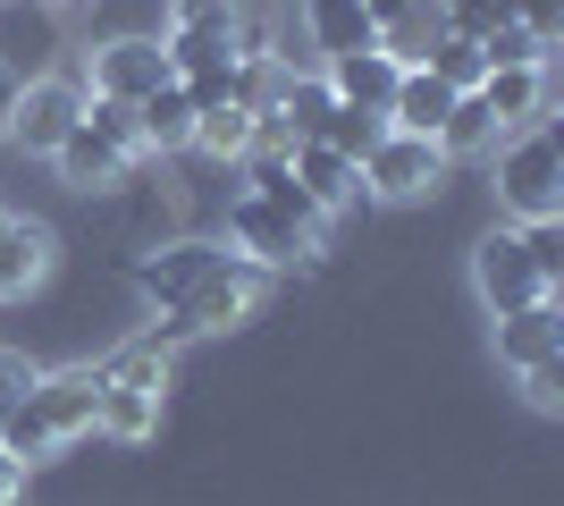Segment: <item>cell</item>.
<instances>
[{"label": "cell", "instance_id": "4fadbf2b", "mask_svg": "<svg viewBox=\"0 0 564 506\" xmlns=\"http://www.w3.org/2000/svg\"><path fill=\"white\" fill-rule=\"evenodd\" d=\"M321 76H329V94L337 101H354V110H379V119H388V94H397V60H388V51H346V60H321Z\"/></svg>", "mask_w": 564, "mask_h": 506}, {"label": "cell", "instance_id": "d4e9b609", "mask_svg": "<svg viewBox=\"0 0 564 506\" xmlns=\"http://www.w3.org/2000/svg\"><path fill=\"white\" fill-rule=\"evenodd\" d=\"M379 136H388V119H379V110H354V101H337V110H329V127H321L312 144H329L337 161H354V169H362V152H371Z\"/></svg>", "mask_w": 564, "mask_h": 506}, {"label": "cell", "instance_id": "3957f363", "mask_svg": "<svg viewBox=\"0 0 564 506\" xmlns=\"http://www.w3.org/2000/svg\"><path fill=\"white\" fill-rule=\"evenodd\" d=\"M76 119H85V76H25V85L0 94V144L34 152V161H51L68 144Z\"/></svg>", "mask_w": 564, "mask_h": 506}, {"label": "cell", "instance_id": "d590c367", "mask_svg": "<svg viewBox=\"0 0 564 506\" xmlns=\"http://www.w3.org/2000/svg\"><path fill=\"white\" fill-rule=\"evenodd\" d=\"M438 9H455V0H438Z\"/></svg>", "mask_w": 564, "mask_h": 506}, {"label": "cell", "instance_id": "7a4b0ae2", "mask_svg": "<svg viewBox=\"0 0 564 506\" xmlns=\"http://www.w3.org/2000/svg\"><path fill=\"white\" fill-rule=\"evenodd\" d=\"M556 228H489L471 245V288L489 313H522V304H547L556 295Z\"/></svg>", "mask_w": 564, "mask_h": 506}, {"label": "cell", "instance_id": "e575fe53", "mask_svg": "<svg viewBox=\"0 0 564 506\" xmlns=\"http://www.w3.org/2000/svg\"><path fill=\"white\" fill-rule=\"evenodd\" d=\"M0 94H9V76H0Z\"/></svg>", "mask_w": 564, "mask_h": 506}, {"label": "cell", "instance_id": "ac0fdd59", "mask_svg": "<svg viewBox=\"0 0 564 506\" xmlns=\"http://www.w3.org/2000/svg\"><path fill=\"white\" fill-rule=\"evenodd\" d=\"M253 136H261V119L245 110V101H212V110L194 119L186 152H203V161H219V169H245V161H253Z\"/></svg>", "mask_w": 564, "mask_h": 506}, {"label": "cell", "instance_id": "7402d4cb", "mask_svg": "<svg viewBox=\"0 0 564 506\" xmlns=\"http://www.w3.org/2000/svg\"><path fill=\"white\" fill-rule=\"evenodd\" d=\"M329 110H337L329 76L295 68V76H286V94H279V110H270V127H286V144H312V136L329 127Z\"/></svg>", "mask_w": 564, "mask_h": 506}, {"label": "cell", "instance_id": "4316f807", "mask_svg": "<svg viewBox=\"0 0 564 506\" xmlns=\"http://www.w3.org/2000/svg\"><path fill=\"white\" fill-rule=\"evenodd\" d=\"M430 76H447L455 94H480V76H489V60H480V43H464V34H447V43L430 51Z\"/></svg>", "mask_w": 564, "mask_h": 506}, {"label": "cell", "instance_id": "30bf717a", "mask_svg": "<svg viewBox=\"0 0 564 506\" xmlns=\"http://www.w3.org/2000/svg\"><path fill=\"white\" fill-rule=\"evenodd\" d=\"M286 177H295V186H304V203L321 219H337L354 203V194H362V169L354 161H337L329 144H286Z\"/></svg>", "mask_w": 564, "mask_h": 506}, {"label": "cell", "instance_id": "ffe728a7", "mask_svg": "<svg viewBox=\"0 0 564 506\" xmlns=\"http://www.w3.org/2000/svg\"><path fill=\"white\" fill-rule=\"evenodd\" d=\"M194 119H203V110H194V94L177 85V76H169L161 94H143V101H135L143 152H186V144H194Z\"/></svg>", "mask_w": 564, "mask_h": 506}, {"label": "cell", "instance_id": "6da1fadb", "mask_svg": "<svg viewBox=\"0 0 564 506\" xmlns=\"http://www.w3.org/2000/svg\"><path fill=\"white\" fill-rule=\"evenodd\" d=\"M489 186H497V212L514 228H556L564 212V136L556 127H514L506 144L489 152Z\"/></svg>", "mask_w": 564, "mask_h": 506}, {"label": "cell", "instance_id": "5b68a950", "mask_svg": "<svg viewBox=\"0 0 564 506\" xmlns=\"http://www.w3.org/2000/svg\"><path fill=\"white\" fill-rule=\"evenodd\" d=\"M321 237H329V228H312V219L279 212V203H261V194H245V186L228 194V245L245 254V262H261V270L312 262V254H321Z\"/></svg>", "mask_w": 564, "mask_h": 506}, {"label": "cell", "instance_id": "1f68e13d", "mask_svg": "<svg viewBox=\"0 0 564 506\" xmlns=\"http://www.w3.org/2000/svg\"><path fill=\"white\" fill-rule=\"evenodd\" d=\"M0 506H25V464L0 448Z\"/></svg>", "mask_w": 564, "mask_h": 506}, {"label": "cell", "instance_id": "277c9868", "mask_svg": "<svg viewBox=\"0 0 564 506\" xmlns=\"http://www.w3.org/2000/svg\"><path fill=\"white\" fill-rule=\"evenodd\" d=\"M261 295H270V270L261 262H245V254H219L212 270H203V279H194L186 288V304H177V313H169V330L177 337H219V330H245V321L261 313Z\"/></svg>", "mask_w": 564, "mask_h": 506}, {"label": "cell", "instance_id": "2e32d148", "mask_svg": "<svg viewBox=\"0 0 564 506\" xmlns=\"http://www.w3.org/2000/svg\"><path fill=\"white\" fill-rule=\"evenodd\" d=\"M169 25H177V34H212V43H228V51H261L253 0H169Z\"/></svg>", "mask_w": 564, "mask_h": 506}, {"label": "cell", "instance_id": "f1b7e54d", "mask_svg": "<svg viewBox=\"0 0 564 506\" xmlns=\"http://www.w3.org/2000/svg\"><path fill=\"white\" fill-rule=\"evenodd\" d=\"M514 25L531 34V43H556L564 34V0H514Z\"/></svg>", "mask_w": 564, "mask_h": 506}, {"label": "cell", "instance_id": "ba28073f", "mask_svg": "<svg viewBox=\"0 0 564 506\" xmlns=\"http://www.w3.org/2000/svg\"><path fill=\"white\" fill-rule=\"evenodd\" d=\"M169 85V51L152 43V34H110V43L94 51V94L101 101H143Z\"/></svg>", "mask_w": 564, "mask_h": 506}, {"label": "cell", "instance_id": "836d02e7", "mask_svg": "<svg viewBox=\"0 0 564 506\" xmlns=\"http://www.w3.org/2000/svg\"><path fill=\"white\" fill-rule=\"evenodd\" d=\"M43 9H76V0H43Z\"/></svg>", "mask_w": 564, "mask_h": 506}, {"label": "cell", "instance_id": "d6a6232c", "mask_svg": "<svg viewBox=\"0 0 564 506\" xmlns=\"http://www.w3.org/2000/svg\"><path fill=\"white\" fill-rule=\"evenodd\" d=\"M362 9H371V25H388L397 9H413V0H362Z\"/></svg>", "mask_w": 564, "mask_h": 506}, {"label": "cell", "instance_id": "5bb4252c", "mask_svg": "<svg viewBox=\"0 0 564 506\" xmlns=\"http://www.w3.org/2000/svg\"><path fill=\"white\" fill-rule=\"evenodd\" d=\"M480 101H489L497 136L540 127L547 119V68H489V76H480Z\"/></svg>", "mask_w": 564, "mask_h": 506}, {"label": "cell", "instance_id": "8fae6325", "mask_svg": "<svg viewBox=\"0 0 564 506\" xmlns=\"http://www.w3.org/2000/svg\"><path fill=\"white\" fill-rule=\"evenodd\" d=\"M564 355V313H556V295L547 304H522V313H497V363L506 372H531V363Z\"/></svg>", "mask_w": 564, "mask_h": 506}, {"label": "cell", "instance_id": "484cf974", "mask_svg": "<svg viewBox=\"0 0 564 506\" xmlns=\"http://www.w3.org/2000/svg\"><path fill=\"white\" fill-rule=\"evenodd\" d=\"M480 60H489V68H547V43H531V34L506 18V25H489V34H480Z\"/></svg>", "mask_w": 564, "mask_h": 506}, {"label": "cell", "instance_id": "9c48e42d", "mask_svg": "<svg viewBox=\"0 0 564 506\" xmlns=\"http://www.w3.org/2000/svg\"><path fill=\"white\" fill-rule=\"evenodd\" d=\"M51 262H59V237H51L43 219H18V212H0V304L34 295V288L51 279Z\"/></svg>", "mask_w": 564, "mask_h": 506}, {"label": "cell", "instance_id": "83f0119b", "mask_svg": "<svg viewBox=\"0 0 564 506\" xmlns=\"http://www.w3.org/2000/svg\"><path fill=\"white\" fill-rule=\"evenodd\" d=\"M522 406L531 413H564V355H547V363L522 372Z\"/></svg>", "mask_w": 564, "mask_h": 506}, {"label": "cell", "instance_id": "44dd1931", "mask_svg": "<svg viewBox=\"0 0 564 506\" xmlns=\"http://www.w3.org/2000/svg\"><path fill=\"white\" fill-rule=\"evenodd\" d=\"M438 43H447V9H438V0H413V9H397V18L379 25V51H388L397 68H430Z\"/></svg>", "mask_w": 564, "mask_h": 506}, {"label": "cell", "instance_id": "603a6c76", "mask_svg": "<svg viewBox=\"0 0 564 506\" xmlns=\"http://www.w3.org/2000/svg\"><path fill=\"white\" fill-rule=\"evenodd\" d=\"M497 144H506V136H497L489 101H480V94H455L447 127H438V152H447V161H489Z\"/></svg>", "mask_w": 564, "mask_h": 506}, {"label": "cell", "instance_id": "cb8c5ba5", "mask_svg": "<svg viewBox=\"0 0 564 506\" xmlns=\"http://www.w3.org/2000/svg\"><path fill=\"white\" fill-rule=\"evenodd\" d=\"M101 380H118V388H152V397H169V346H161V337H135V346H118V355L101 363Z\"/></svg>", "mask_w": 564, "mask_h": 506}, {"label": "cell", "instance_id": "52a82bcc", "mask_svg": "<svg viewBox=\"0 0 564 506\" xmlns=\"http://www.w3.org/2000/svg\"><path fill=\"white\" fill-rule=\"evenodd\" d=\"M94 406H101V363H59V372H34V388H25V413L51 431V448L94 431Z\"/></svg>", "mask_w": 564, "mask_h": 506}, {"label": "cell", "instance_id": "f546056e", "mask_svg": "<svg viewBox=\"0 0 564 506\" xmlns=\"http://www.w3.org/2000/svg\"><path fill=\"white\" fill-rule=\"evenodd\" d=\"M34 372H43L34 355H18V346H0V413H9V406L25 397V388H34Z\"/></svg>", "mask_w": 564, "mask_h": 506}, {"label": "cell", "instance_id": "4dcf8cb0", "mask_svg": "<svg viewBox=\"0 0 564 506\" xmlns=\"http://www.w3.org/2000/svg\"><path fill=\"white\" fill-rule=\"evenodd\" d=\"M489 25H506V18L489 9V0H455V9H447V34H464V43H480Z\"/></svg>", "mask_w": 564, "mask_h": 506}, {"label": "cell", "instance_id": "d6986e66", "mask_svg": "<svg viewBox=\"0 0 564 506\" xmlns=\"http://www.w3.org/2000/svg\"><path fill=\"white\" fill-rule=\"evenodd\" d=\"M161 406H169V397H152V388H118V380H101L94 431H101V439H118V448H143V439L161 431Z\"/></svg>", "mask_w": 564, "mask_h": 506}, {"label": "cell", "instance_id": "9a60e30c", "mask_svg": "<svg viewBox=\"0 0 564 506\" xmlns=\"http://www.w3.org/2000/svg\"><path fill=\"white\" fill-rule=\"evenodd\" d=\"M304 43L321 51V60H346V51H371L379 25L362 0H304Z\"/></svg>", "mask_w": 564, "mask_h": 506}, {"label": "cell", "instance_id": "8992f818", "mask_svg": "<svg viewBox=\"0 0 564 506\" xmlns=\"http://www.w3.org/2000/svg\"><path fill=\"white\" fill-rule=\"evenodd\" d=\"M447 152H438V136H404V127H388L371 152H362V194H379V203H422V194H438V177H447Z\"/></svg>", "mask_w": 564, "mask_h": 506}, {"label": "cell", "instance_id": "7c38bea8", "mask_svg": "<svg viewBox=\"0 0 564 506\" xmlns=\"http://www.w3.org/2000/svg\"><path fill=\"white\" fill-rule=\"evenodd\" d=\"M51 169H59V177H68L76 194H110V186H127V169H135V161H127V152H118L110 136H94V127L76 119V136H68L59 152H51Z\"/></svg>", "mask_w": 564, "mask_h": 506}, {"label": "cell", "instance_id": "e0dca14e", "mask_svg": "<svg viewBox=\"0 0 564 506\" xmlns=\"http://www.w3.org/2000/svg\"><path fill=\"white\" fill-rule=\"evenodd\" d=\"M447 110H455V85H447V76H430V68H404L397 94H388V127H404V136H438Z\"/></svg>", "mask_w": 564, "mask_h": 506}]
</instances>
